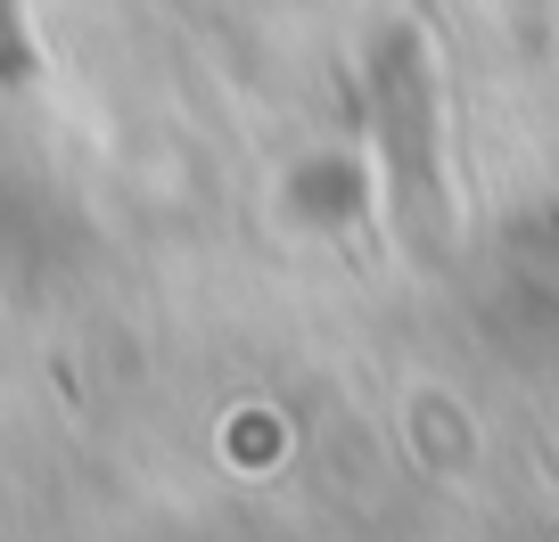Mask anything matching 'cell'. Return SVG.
Masks as SVG:
<instances>
[{
	"label": "cell",
	"instance_id": "6da1fadb",
	"mask_svg": "<svg viewBox=\"0 0 559 542\" xmlns=\"http://www.w3.org/2000/svg\"><path fill=\"white\" fill-rule=\"evenodd\" d=\"M379 107H386V165H395V197H403V206H428V197H437V157H428V83H419V41L412 34L386 50Z\"/></svg>",
	"mask_w": 559,
	"mask_h": 542
},
{
	"label": "cell",
	"instance_id": "7a4b0ae2",
	"mask_svg": "<svg viewBox=\"0 0 559 542\" xmlns=\"http://www.w3.org/2000/svg\"><path fill=\"white\" fill-rule=\"evenodd\" d=\"M34 83V34H25L17 0H0V91H25Z\"/></svg>",
	"mask_w": 559,
	"mask_h": 542
}]
</instances>
